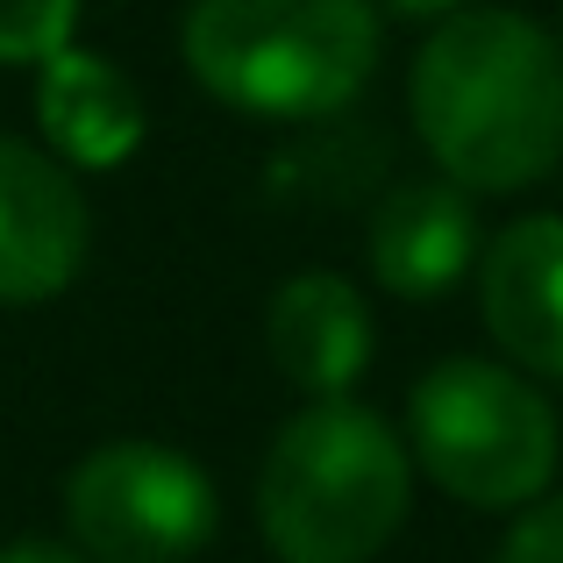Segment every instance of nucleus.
<instances>
[{"label": "nucleus", "instance_id": "f257e3e1", "mask_svg": "<svg viewBox=\"0 0 563 563\" xmlns=\"http://www.w3.org/2000/svg\"><path fill=\"white\" fill-rule=\"evenodd\" d=\"M407 114L464 192H521L563 165V51L514 8H464L421 43Z\"/></svg>", "mask_w": 563, "mask_h": 563}, {"label": "nucleus", "instance_id": "f03ea898", "mask_svg": "<svg viewBox=\"0 0 563 563\" xmlns=\"http://www.w3.org/2000/svg\"><path fill=\"white\" fill-rule=\"evenodd\" d=\"M207 100L250 122H335L378 71L372 0H192L179 29Z\"/></svg>", "mask_w": 563, "mask_h": 563}, {"label": "nucleus", "instance_id": "7ed1b4c3", "mask_svg": "<svg viewBox=\"0 0 563 563\" xmlns=\"http://www.w3.org/2000/svg\"><path fill=\"white\" fill-rule=\"evenodd\" d=\"M407 521V442L357 399H307L257 471V528L286 563H372Z\"/></svg>", "mask_w": 563, "mask_h": 563}, {"label": "nucleus", "instance_id": "20e7f679", "mask_svg": "<svg viewBox=\"0 0 563 563\" xmlns=\"http://www.w3.org/2000/svg\"><path fill=\"white\" fill-rule=\"evenodd\" d=\"M407 442L450 499L485 514L536 507L556 478V413L521 372L450 357L407 393Z\"/></svg>", "mask_w": 563, "mask_h": 563}, {"label": "nucleus", "instance_id": "39448f33", "mask_svg": "<svg viewBox=\"0 0 563 563\" xmlns=\"http://www.w3.org/2000/svg\"><path fill=\"white\" fill-rule=\"evenodd\" d=\"M65 521L86 563H186L214 542V485L172 442H100L65 485Z\"/></svg>", "mask_w": 563, "mask_h": 563}, {"label": "nucleus", "instance_id": "423d86ee", "mask_svg": "<svg viewBox=\"0 0 563 563\" xmlns=\"http://www.w3.org/2000/svg\"><path fill=\"white\" fill-rule=\"evenodd\" d=\"M93 257V207L36 143L0 136V307H43Z\"/></svg>", "mask_w": 563, "mask_h": 563}, {"label": "nucleus", "instance_id": "0eeeda50", "mask_svg": "<svg viewBox=\"0 0 563 563\" xmlns=\"http://www.w3.org/2000/svg\"><path fill=\"white\" fill-rule=\"evenodd\" d=\"M478 307L507 364L563 378V214L507 221L478 250Z\"/></svg>", "mask_w": 563, "mask_h": 563}, {"label": "nucleus", "instance_id": "6e6552de", "mask_svg": "<svg viewBox=\"0 0 563 563\" xmlns=\"http://www.w3.org/2000/svg\"><path fill=\"white\" fill-rule=\"evenodd\" d=\"M36 129L65 172H122L151 136V114L122 65L71 43L36 65Z\"/></svg>", "mask_w": 563, "mask_h": 563}, {"label": "nucleus", "instance_id": "1a4fd4ad", "mask_svg": "<svg viewBox=\"0 0 563 563\" xmlns=\"http://www.w3.org/2000/svg\"><path fill=\"white\" fill-rule=\"evenodd\" d=\"M372 278L393 300H442L478 264V207L450 179H407L372 214Z\"/></svg>", "mask_w": 563, "mask_h": 563}, {"label": "nucleus", "instance_id": "9d476101", "mask_svg": "<svg viewBox=\"0 0 563 563\" xmlns=\"http://www.w3.org/2000/svg\"><path fill=\"white\" fill-rule=\"evenodd\" d=\"M264 343L307 399H350V385L372 364V307L343 272H292L272 292Z\"/></svg>", "mask_w": 563, "mask_h": 563}, {"label": "nucleus", "instance_id": "9b49d317", "mask_svg": "<svg viewBox=\"0 0 563 563\" xmlns=\"http://www.w3.org/2000/svg\"><path fill=\"white\" fill-rule=\"evenodd\" d=\"M79 0H0V65H51L71 51Z\"/></svg>", "mask_w": 563, "mask_h": 563}, {"label": "nucleus", "instance_id": "f8f14e48", "mask_svg": "<svg viewBox=\"0 0 563 563\" xmlns=\"http://www.w3.org/2000/svg\"><path fill=\"white\" fill-rule=\"evenodd\" d=\"M493 563H563V499H542L536 514H521Z\"/></svg>", "mask_w": 563, "mask_h": 563}, {"label": "nucleus", "instance_id": "ddd939ff", "mask_svg": "<svg viewBox=\"0 0 563 563\" xmlns=\"http://www.w3.org/2000/svg\"><path fill=\"white\" fill-rule=\"evenodd\" d=\"M385 14H407V22H450V14H464L471 0H372Z\"/></svg>", "mask_w": 563, "mask_h": 563}, {"label": "nucleus", "instance_id": "4468645a", "mask_svg": "<svg viewBox=\"0 0 563 563\" xmlns=\"http://www.w3.org/2000/svg\"><path fill=\"white\" fill-rule=\"evenodd\" d=\"M0 563H86L79 550H65V542H8Z\"/></svg>", "mask_w": 563, "mask_h": 563}]
</instances>
